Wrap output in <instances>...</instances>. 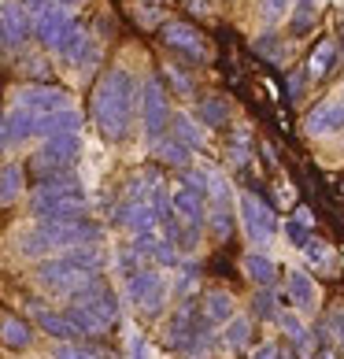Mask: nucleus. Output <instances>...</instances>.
<instances>
[{
	"instance_id": "obj_1",
	"label": "nucleus",
	"mask_w": 344,
	"mask_h": 359,
	"mask_svg": "<svg viewBox=\"0 0 344 359\" xmlns=\"http://www.w3.org/2000/svg\"><path fill=\"white\" fill-rule=\"evenodd\" d=\"M137 82L134 74L123 67H111L100 74V82L92 86V123H97L104 141H123L134 126L137 111Z\"/></svg>"
},
{
	"instance_id": "obj_2",
	"label": "nucleus",
	"mask_w": 344,
	"mask_h": 359,
	"mask_svg": "<svg viewBox=\"0 0 344 359\" xmlns=\"http://www.w3.org/2000/svg\"><path fill=\"white\" fill-rule=\"evenodd\" d=\"M78 245H100V226L92 219H71V222H37L34 230L19 237V252L26 259H48L63 256Z\"/></svg>"
},
{
	"instance_id": "obj_3",
	"label": "nucleus",
	"mask_w": 344,
	"mask_h": 359,
	"mask_svg": "<svg viewBox=\"0 0 344 359\" xmlns=\"http://www.w3.org/2000/svg\"><path fill=\"white\" fill-rule=\"evenodd\" d=\"M63 315L78 326L82 337H104L118 323V297L104 282H97L89 292L74 297L67 308H63Z\"/></svg>"
},
{
	"instance_id": "obj_4",
	"label": "nucleus",
	"mask_w": 344,
	"mask_h": 359,
	"mask_svg": "<svg viewBox=\"0 0 344 359\" xmlns=\"http://www.w3.org/2000/svg\"><path fill=\"white\" fill-rule=\"evenodd\" d=\"M37 285L48 289V292H56V297H82V292H89L92 285L100 282V274H89L82 267H74V263L67 256H48L37 263Z\"/></svg>"
},
{
	"instance_id": "obj_5",
	"label": "nucleus",
	"mask_w": 344,
	"mask_h": 359,
	"mask_svg": "<svg viewBox=\"0 0 344 359\" xmlns=\"http://www.w3.org/2000/svg\"><path fill=\"white\" fill-rule=\"evenodd\" d=\"M126 297L130 304L141 311V315H160L163 311V304L170 297V285H167V278L160 274V267H141L134 274H126Z\"/></svg>"
},
{
	"instance_id": "obj_6",
	"label": "nucleus",
	"mask_w": 344,
	"mask_h": 359,
	"mask_svg": "<svg viewBox=\"0 0 344 359\" xmlns=\"http://www.w3.org/2000/svg\"><path fill=\"white\" fill-rule=\"evenodd\" d=\"M78 156H82V137L78 134H63V137H48L41 144V152L30 159V170L41 178H52V175H67V170L78 163Z\"/></svg>"
},
{
	"instance_id": "obj_7",
	"label": "nucleus",
	"mask_w": 344,
	"mask_h": 359,
	"mask_svg": "<svg viewBox=\"0 0 344 359\" xmlns=\"http://www.w3.org/2000/svg\"><path fill=\"white\" fill-rule=\"evenodd\" d=\"M204 211H207V226L219 241H226L233 233V189L219 170H207V189H204Z\"/></svg>"
},
{
	"instance_id": "obj_8",
	"label": "nucleus",
	"mask_w": 344,
	"mask_h": 359,
	"mask_svg": "<svg viewBox=\"0 0 344 359\" xmlns=\"http://www.w3.org/2000/svg\"><path fill=\"white\" fill-rule=\"evenodd\" d=\"M137 108H141V126L149 141L163 137L167 126H170V93L163 89L160 78H144L141 93H137Z\"/></svg>"
},
{
	"instance_id": "obj_9",
	"label": "nucleus",
	"mask_w": 344,
	"mask_h": 359,
	"mask_svg": "<svg viewBox=\"0 0 344 359\" xmlns=\"http://www.w3.org/2000/svg\"><path fill=\"white\" fill-rule=\"evenodd\" d=\"M237 215H241V226L248 233V241L252 245H270L277 237V215L270 211V204L263 201L256 193H241L237 196Z\"/></svg>"
},
{
	"instance_id": "obj_10",
	"label": "nucleus",
	"mask_w": 344,
	"mask_h": 359,
	"mask_svg": "<svg viewBox=\"0 0 344 359\" xmlns=\"http://www.w3.org/2000/svg\"><path fill=\"white\" fill-rule=\"evenodd\" d=\"M160 37H163L167 48H174V52H181V56H189V60H200V63L211 60V48H207V41H204V34L196 30L193 22L170 19V22H163Z\"/></svg>"
},
{
	"instance_id": "obj_11",
	"label": "nucleus",
	"mask_w": 344,
	"mask_h": 359,
	"mask_svg": "<svg viewBox=\"0 0 344 359\" xmlns=\"http://www.w3.org/2000/svg\"><path fill=\"white\" fill-rule=\"evenodd\" d=\"M15 108L22 111H30L34 118L37 115H52V111H63V108H71V93L67 89H60V86H22L19 89V97H15Z\"/></svg>"
},
{
	"instance_id": "obj_12",
	"label": "nucleus",
	"mask_w": 344,
	"mask_h": 359,
	"mask_svg": "<svg viewBox=\"0 0 344 359\" xmlns=\"http://www.w3.org/2000/svg\"><path fill=\"white\" fill-rule=\"evenodd\" d=\"M30 37H34V22L22 11V4L19 0H4V4H0V48L19 52Z\"/></svg>"
},
{
	"instance_id": "obj_13",
	"label": "nucleus",
	"mask_w": 344,
	"mask_h": 359,
	"mask_svg": "<svg viewBox=\"0 0 344 359\" xmlns=\"http://www.w3.org/2000/svg\"><path fill=\"white\" fill-rule=\"evenodd\" d=\"M170 215L178 219V226H185V230L200 233L204 222H207V211H204V196L185 189V185H178L174 193H170Z\"/></svg>"
},
{
	"instance_id": "obj_14",
	"label": "nucleus",
	"mask_w": 344,
	"mask_h": 359,
	"mask_svg": "<svg viewBox=\"0 0 344 359\" xmlns=\"http://www.w3.org/2000/svg\"><path fill=\"white\" fill-rule=\"evenodd\" d=\"M115 222L130 230L134 237H144V233H156V226H160V215H156L152 201H123L115 211Z\"/></svg>"
},
{
	"instance_id": "obj_15",
	"label": "nucleus",
	"mask_w": 344,
	"mask_h": 359,
	"mask_svg": "<svg viewBox=\"0 0 344 359\" xmlns=\"http://www.w3.org/2000/svg\"><path fill=\"white\" fill-rule=\"evenodd\" d=\"M71 22H74V19H71V11H67V8H60V4H48V8L41 11V15L34 19V37H37V41H41L45 48H52V52H56L60 37L71 30Z\"/></svg>"
},
{
	"instance_id": "obj_16",
	"label": "nucleus",
	"mask_w": 344,
	"mask_h": 359,
	"mask_svg": "<svg viewBox=\"0 0 344 359\" xmlns=\"http://www.w3.org/2000/svg\"><path fill=\"white\" fill-rule=\"evenodd\" d=\"M56 56H63L67 63H74V67H85V63L97 60V45H92V37L85 26H78L71 22V30L60 37V45H56Z\"/></svg>"
},
{
	"instance_id": "obj_17",
	"label": "nucleus",
	"mask_w": 344,
	"mask_h": 359,
	"mask_svg": "<svg viewBox=\"0 0 344 359\" xmlns=\"http://www.w3.org/2000/svg\"><path fill=\"white\" fill-rule=\"evenodd\" d=\"M303 130H308L311 137H329V134H337V130H344V104L340 100L315 104L308 111V118H303Z\"/></svg>"
},
{
	"instance_id": "obj_18",
	"label": "nucleus",
	"mask_w": 344,
	"mask_h": 359,
	"mask_svg": "<svg viewBox=\"0 0 344 359\" xmlns=\"http://www.w3.org/2000/svg\"><path fill=\"white\" fill-rule=\"evenodd\" d=\"M63 134H82V111L78 108H63L52 115H37L34 118V137H63Z\"/></svg>"
},
{
	"instance_id": "obj_19",
	"label": "nucleus",
	"mask_w": 344,
	"mask_h": 359,
	"mask_svg": "<svg viewBox=\"0 0 344 359\" xmlns=\"http://www.w3.org/2000/svg\"><path fill=\"white\" fill-rule=\"evenodd\" d=\"M285 300L303 315L315 311V304H319V285H315V278L308 271H289L285 274Z\"/></svg>"
},
{
	"instance_id": "obj_20",
	"label": "nucleus",
	"mask_w": 344,
	"mask_h": 359,
	"mask_svg": "<svg viewBox=\"0 0 344 359\" xmlns=\"http://www.w3.org/2000/svg\"><path fill=\"white\" fill-rule=\"evenodd\" d=\"M193 330H196V304L185 300L181 308L167 318V326H163V344H167V348H178V352H181V344L193 337Z\"/></svg>"
},
{
	"instance_id": "obj_21",
	"label": "nucleus",
	"mask_w": 344,
	"mask_h": 359,
	"mask_svg": "<svg viewBox=\"0 0 344 359\" xmlns=\"http://www.w3.org/2000/svg\"><path fill=\"white\" fill-rule=\"evenodd\" d=\"M233 315L237 311H233V297H230V292H222V289L204 292V300H200V326H207V330L226 326Z\"/></svg>"
},
{
	"instance_id": "obj_22",
	"label": "nucleus",
	"mask_w": 344,
	"mask_h": 359,
	"mask_svg": "<svg viewBox=\"0 0 344 359\" xmlns=\"http://www.w3.org/2000/svg\"><path fill=\"white\" fill-rule=\"evenodd\" d=\"M34 323L45 330L48 337L56 341H82V334H78V326L71 323L63 311H48V308H34Z\"/></svg>"
},
{
	"instance_id": "obj_23",
	"label": "nucleus",
	"mask_w": 344,
	"mask_h": 359,
	"mask_svg": "<svg viewBox=\"0 0 344 359\" xmlns=\"http://www.w3.org/2000/svg\"><path fill=\"white\" fill-rule=\"evenodd\" d=\"M170 137H174L178 144H185L189 152L204 149V126L196 123V118H193L189 111H178V115H170Z\"/></svg>"
},
{
	"instance_id": "obj_24",
	"label": "nucleus",
	"mask_w": 344,
	"mask_h": 359,
	"mask_svg": "<svg viewBox=\"0 0 344 359\" xmlns=\"http://www.w3.org/2000/svg\"><path fill=\"white\" fill-rule=\"evenodd\" d=\"M333 60H337V41H319L311 48V56H308V67H303V78L308 82H322V78L333 71Z\"/></svg>"
},
{
	"instance_id": "obj_25",
	"label": "nucleus",
	"mask_w": 344,
	"mask_h": 359,
	"mask_svg": "<svg viewBox=\"0 0 344 359\" xmlns=\"http://www.w3.org/2000/svg\"><path fill=\"white\" fill-rule=\"evenodd\" d=\"M245 274L252 278L259 289H274V282H277V263L267 256V252H248V256H245Z\"/></svg>"
},
{
	"instance_id": "obj_26",
	"label": "nucleus",
	"mask_w": 344,
	"mask_h": 359,
	"mask_svg": "<svg viewBox=\"0 0 344 359\" xmlns=\"http://www.w3.org/2000/svg\"><path fill=\"white\" fill-rule=\"evenodd\" d=\"M0 344H8V348H30L34 344V330L30 323H22L19 315H4L0 318Z\"/></svg>"
},
{
	"instance_id": "obj_27",
	"label": "nucleus",
	"mask_w": 344,
	"mask_h": 359,
	"mask_svg": "<svg viewBox=\"0 0 344 359\" xmlns=\"http://www.w3.org/2000/svg\"><path fill=\"white\" fill-rule=\"evenodd\" d=\"M34 137V115L22 111V108H11L4 111V141L8 144H22Z\"/></svg>"
},
{
	"instance_id": "obj_28",
	"label": "nucleus",
	"mask_w": 344,
	"mask_h": 359,
	"mask_svg": "<svg viewBox=\"0 0 344 359\" xmlns=\"http://www.w3.org/2000/svg\"><path fill=\"white\" fill-rule=\"evenodd\" d=\"M152 156L160 159V163H167V167H181V170L189 167V159H193V152L185 149V144H178L174 137H167V134L152 141Z\"/></svg>"
},
{
	"instance_id": "obj_29",
	"label": "nucleus",
	"mask_w": 344,
	"mask_h": 359,
	"mask_svg": "<svg viewBox=\"0 0 344 359\" xmlns=\"http://www.w3.org/2000/svg\"><path fill=\"white\" fill-rule=\"evenodd\" d=\"M22 185H26L22 163H4V167H0V208L15 204L19 193H22Z\"/></svg>"
},
{
	"instance_id": "obj_30",
	"label": "nucleus",
	"mask_w": 344,
	"mask_h": 359,
	"mask_svg": "<svg viewBox=\"0 0 344 359\" xmlns=\"http://www.w3.org/2000/svg\"><path fill=\"white\" fill-rule=\"evenodd\" d=\"M252 341V318L248 315H233L226 323V334H222V348L226 352H241Z\"/></svg>"
},
{
	"instance_id": "obj_31",
	"label": "nucleus",
	"mask_w": 344,
	"mask_h": 359,
	"mask_svg": "<svg viewBox=\"0 0 344 359\" xmlns=\"http://www.w3.org/2000/svg\"><path fill=\"white\" fill-rule=\"evenodd\" d=\"M230 118V100L226 97H204L196 104V123L200 126H226Z\"/></svg>"
},
{
	"instance_id": "obj_32",
	"label": "nucleus",
	"mask_w": 344,
	"mask_h": 359,
	"mask_svg": "<svg viewBox=\"0 0 344 359\" xmlns=\"http://www.w3.org/2000/svg\"><path fill=\"white\" fill-rule=\"evenodd\" d=\"M315 19H319V0H293V8H289V26H293V34H308Z\"/></svg>"
},
{
	"instance_id": "obj_33",
	"label": "nucleus",
	"mask_w": 344,
	"mask_h": 359,
	"mask_svg": "<svg viewBox=\"0 0 344 359\" xmlns=\"http://www.w3.org/2000/svg\"><path fill=\"white\" fill-rule=\"evenodd\" d=\"M74 267H82V271H89V274H100V267H104V252H100V245H78V248H71V252H63Z\"/></svg>"
},
{
	"instance_id": "obj_34",
	"label": "nucleus",
	"mask_w": 344,
	"mask_h": 359,
	"mask_svg": "<svg viewBox=\"0 0 344 359\" xmlns=\"http://www.w3.org/2000/svg\"><path fill=\"white\" fill-rule=\"evenodd\" d=\"M277 304H289L285 292H274V289H259L256 300H252V311L256 318H282V308Z\"/></svg>"
},
{
	"instance_id": "obj_35",
	"label": "nucleus",
	"mask_w": 344,
	"mask_h": 359,
	"mask_svg": "<svg viewBox=\"0 0 344 359\" xmlns=\"http://www.w3.org/2000/svg\"><path fill=\"white\" fill-rule=\"evenodd\" d=\"M303 256L315 271H329L333 267V248H329L322 237H308V245H303Z\"/></svg>"
},
{
	"instance_id": "obj_36",
	"label": "nucleus",
	"mask_w": 344,
	"mask_h": 359,
	"mask_svg": "<svg viewBox=\"0 0 344 359\" xmlns=\"http://www.w3.org/2000/svg\"><path fill=\"white\" fill-rule=\"evenodd\" d=\"M319 337L329 341L333 348H344V308L329 311V315L322 318V323H319Z\"/></svg>"
},
{
	"instance_id": "obj_37",
	"label": "nucleus",
	"mask_w": 344,
	"mask_h": 359,
	"mask_svg": "<svg viewBox=\"0 0 344 359\" xmlns=\"http://www.w3.org/2000/svg\"><path fill=\"white\" fill-rule=\"evenodd\" d=\"M52 359H108V355L97 352V348H89V344H82V341H56Z\"/></svg>"
},
{
	"instance_id": "obj_38",
	"label": "nucleus",
	"mask_w": 344,
	"mask_h": 359,
	"mask_svg": "<svg viewBox=\"0 0 344 359\" xmlns=\"http://www.w3.org/2000/svg\"><path fill=\"white\" fill-rule=\"evenodd\" d=\"M289 8H293V0H259V22L263 26H277L289 15Z\"/></svg>"
},
{
	"instance_id": "obj_39",
	"label": "nucleus",
	"mask_w": 344,
	"mask_h": 359,
	"mask_svg": "<svg viewBox=\"0 0 344 359\" xmlns=\"http://www.w3.org/2000/svg\"><path fill=\"white\" fill-rule=\"evenodd\" d=\"M277 323H282L289 344H300L303 337H311V330L303 326V318H300V315H293V311H282V318H277Z\"/></svg>"
},
{
	"instance_id": "obj_40",
	"label": "nucleus",
	"mask_w": 344,
	"mask_h": 359,
	"mask_svg": "<svg viewBox=\"0 0 344 359\" xmlns=\"http://www.w3.org/2000/svg\"><path fill=\"white\" fill-rule=\"evenodd\" d=\"M256 52H259V56H267V60H274V63H285V56H289V48L277 41L274 34L259 37V41H256Z\"/></svg>"
},
{
	"instance_id": "obj_41",
	"label": "nucleus",
	"mask_w": 344,
	"mask_h": 359,
	"mask_svg": "<svg viewBox=\"0 0 344 359\" xmlns=\"http://www.w3.org/2000/svg\"><path fill=\"white\" fill-rule=\"evenodd\" d=\"M163 74H167V82L174 86V93H178V97H193V78L185 74L181 67H170V63H167V67H163Z\"/></svg>"
},
{
	"instance_id": "obj_42",
	"label": "nucleus",
	"mask_w": 344,
	"mask_h": 359,
	"mask_svg": "<svg viewBox=\"0 0 344 359\" xmlns=\"http://www.w3.org/2000/svg\"><path fill=\"white\" fill-rule=\"evenodd\" d=\"M22 74H30V78H37V86H45V82H48V74H52V67H48L45 60L30 56V60L22 63Z\"/></svg>"
},
{
	"instance_id": "obj_43",
	"label": "nucleus",
	"mask_w": 344,
	"mask_h": 359,
	"mask_svg": "<svg viewBox=\"0 0 344 359\" xmlns=\"http://www.w3.org/2000/svg\"><path fill=\"white\" fill-rule=\"evenodd\" d=\"M226 159H230L233 167H248L252 152H248V144H230V149H226Z\"/></svg>"
},
{
	"instance_id": "obj_44",
	"label": "nucleus",
	"mask_w": 344,
	"mask_h": 359,
	"mask_svg": "<svg viewBox=\"0 0 344 359\" xmlns=\"http://www.w3.org/2000/svg\"><path fill=\"white\" fill-rule=\"evenodd\" d=\"M285 237H289L293 245H300V248H303V245H308V237H311V233L303 230V226H296V222H285Z\"/></svg>"
},
{
	"instance_id": "obj_45",
	"label": "nucleus",
	"mask_w": 344,
	"mask_h": 359,
	"mask_svg": "<svg viewBox=\"0 0 344 359\" xmlns=\"http://www.w3.org/2000/svg\"><path fill=\"white\" fill-rule=\"evenodd\" d=\"M19 4H22L26 15H30V22H34V19H37V15H41V11L52 4V0H19Z\"/></svg>"
},
{
	"instance_id": "obj_46",
	"label": "nucleus",
	"mask_w": 344,
	"mask_h": 359,
	"mask_svg": "<svg viewBox=\"0 0 344 359\" xmlns=\"http://www.w3.org/2000/svg\"><path fill=\"white\" fill-rule=\"evenodd\" d=\"M277 355H282V344H274V341L259 344V348L252 352V359H277Z\"/></svg>"
},
{
	"instance_id": "obj_47",
	"label": "nucleus",
	"mask_w": 344,
	"mask_h": 359,
	"mask_svg": "<svg viewBox=\"0 0 344 359\" xmlns=\"http://www.w3.org/2000/svg\"><path fill=\"white\" fill-rule=\"evenodd\" d=\"M130 359H149V341H144L141 334L130 341Z\"/></svg>"
},
{
	"instance_id": "obj_48",
	"label": "nucleus",
	"mask_w": 344,
	"mask_h": 359,
	"mask_svg": "<svg viewBox=\"0 0 344 359\" xmlns=\"http://www.w3.org/2000/svg\"><path fill=\"white\" fill-rule=\"evenodd\" d=\"M300 93H303V74L293 71L289 74V100H300Z\"/></svg>"
},
{
	"instance_id": "obj_49",
	"label": "nucleus",
	"mask_w": 344,
	"mask_h": 359,
	"mask_svg": "<svg viewBox=\"0 0 344 359\" xmlns=\"http://www.w3.org/2000/svg\"><path fill=\"white\" fill-rule=\"evenodd\" d=\"M193 289H196V274H193V271H181V278H178V292H181V297H189Z\"/></svg>"
},
{
	"instance_id": "obj_50",
	"label": "nucleus",
	"mask_w": 344,
	"mask_h": 359,
	"mask_svg": "<svg viewBox=\"0 0 344 359\" xmlns=\"http://www.w3.org/2000/svg\"><path fill=\"white\" fill-rule=\"evenodd\" d=\"M193 15H211V0H185Z\"/></svg>"
},
{
	"instance_id": "obj_51",
	"label": "nucleus",
	"mask_w": 344,
	"mask_h": 359,
	"mask_svg": "<svg viewBox=\"0 0 344 359\" xmlns=\"http://www.w3.org/2000/svg\"><path fill=\"white\" fill-rule=\"evenodd\" d=\"M296 226H303V230H308V226H315V215H311V208H296V219H293Z\"/></svg>"
},
{
	"instance_id": "obj_52",
	"label": "nucleus",
	"mask_w": 344,
	"mask_h": 359,
	"mask_svg": "<svg viewBox=\"0 0 344 359\" xmlns=\"http://www.w3.org/2000/svg\"><path fill=\"white\" fill-rule=\"evenodd\" d=\"M52 4H60V8H78V4H85V0H52Z\"/></svg>"
},
{
	"instance_id": "obj_53",
	"label": "nucleus",
	"mask_w": 344,
	"mask_h": 359,
	"mask_svg": "<svg viewBox=\"0 0 344 359\" xmlns=\"http://www.w3.org/2000/svg\"><path fill=\"white\" fill-rule=\"evenodd\" d=\"M319 359H337V352H333V348H326V352H322Z\"/></svg>"
},
{
	"instance_id": "obj_54",
	"label": "nucleus",
	"mask_w": 344,
	"mask_h": 359,
	"mask_svg": "<svg viewBox=\"0 0 344 359\" xmlns=\"http://www.w3.org/2000/svg\"><path fill=\"white\" fill-rule=\"evenodd\" d=\"M277 359H296V355H293V348H285V352H282V355H277Z\"/></svg>"
},
{
	"instance_id": "obj_55",
	"label": "nucleus",
	"mask_w": 344,
	"mask_h": 359,
	"mask_svg": "<svg viewBox=\"0 0 344 359\" xmlns=\"http://www.w3.org/2000/svg\"><path fill=\"white\" fill-rule=\"evenodd\" d=\"M337 100H340V104H344V86H340V93H337Z\"/></svg>"
}]
</instances>
